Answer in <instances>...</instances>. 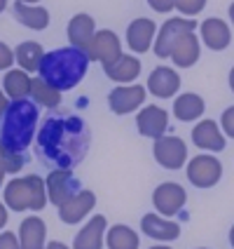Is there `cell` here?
Masks as SVG:
<instances>
[{
    "label": "cell",
    "mask_w": 234,
    "mask_h": 249,
    "mask_svg": "<svg viewBox=\"0 0 234 249\" xmlns=\"http://www.w3.org/2000/svg\"><path fill=\"white\" fill-rule=\"evenodd\" d=\"M103 69H106V75L115 83H134L140 75V61L131 54H120L112 64L103 66Z\"/></svg>",
    "instance_id": "24"
},
{
    "label": "cell",
    "mask_w": 234,
    "mask_h": 249,
    "mask_svg": "<svg viewBox=\"0 0 234 249\" xmlns=\"http://www.w3.org/2000/svg\"><path fill=\"white\" fill-rule=\"evenodd\" d=\"M14 19L21 24V26L31 28V31H45L49 26V12L40 7V5H26V2H14L12 7Z\"/></svg>",
    "instance_id": "23"
},
{
    "label": "cell",
    "mask_w": 234,
    "mask_h": 249,
    "mask_svg": "<svg viewBox=\"0 0 234 249\" xmlns=\"http://www.w3.org/2000/svg\"><path fill=\"white\" fill-rule=\"evenodd\" d=\"M155 160L164 169H180V167L187 162V143L180 137H159L155 139Z\"/></svg>",
    "instance_id": "6"
},
{
    "label": "cell",
    "mask_w": 234,
    "mask_h": 249,
    "mask_svg": "<svg viewBox=\"0 0 234 249\" xmlns=\"http://www.w3.org/2000/svg\"><path fill=\"white\" fill-rule=\"evenodd\" d=\"M140 231L148 237H152V240H159V242H171V240H178L180 237L178 223L162 219L159 214H145L140 219Z\"/></svg>",
    "instance_id": "18"
},
{
    "label": "cell",
    "mask_w": 234,
    "mask_h": 249,
    "mask_svg": "<svg viewBox=\"0 0 234 249\" xmlns=\"http://www.w3.org/2000/svg\"><path fill=\"white\" fill-rule=\"evenodd\" d=\"M220 127H222V132H225L227 137L234 139V106H230V108H225V111H222Z\"/></svg>",
    "instance_id": "32"
},
{
    "label": "cell",
    "mask_w": 234,
    "mask_h": 249,
    "mask_svg": "<svg viewBox=\"0 0 234 249\" xmlns=\"http://www.w3.org/2000/svg\"><path fill=\"white\" fill-rule=\"evenodd\" d=\"M31 97L35 99V104L47 106V108L61 106V92L54 89L52 85H47L42 78H33V83H31Z\"/></svg>",
    "instance_id": "29"
},
{
    "label": "cell",
    "mask_w": 234,
    "mask_h": 249,
    "mask_svg": "<svg viewBox=\"0 0 234 249\" xmlns=\"http://www.w3.org/2000/svg\"><path fill=\"white\" fill-rule=\"evenodd\" d=\"M89 148V129L82 118L63 115V118H47L38 132V151L59 165V169L75 167Z\"/></svg>",
    "instance_id": "1"
},
{
    "label": "cell",
    "mask_w": 234,
    "mask_h": 249,
    "mask_svg": "<svg viewBox=\"0 0 234 249\" xmlns=\"http://www.w3.org/2000/svg\"><path fill=\"white\" fill-rule=\"evenodd\" d=\"M7 219H10V216H7V207H5V205L0 202V228H2V226L7 223Z\"/></svg>",
    "instance_id": "38"
},
{
    "label": "cell",
    "mask_w": 234,
    "mask_h": 249,
    "mask_svg": "<svg viewBox=\"0 0 234 249\" xmlns=\"http://www.w3.org/2000/svg\"><path fill=\"white\" fill-rule=\"evenodd\" d=\"M185 202H187L185 188L180 183H173V181L157 186L155 193H152V205H155V209L162 216H176V214H180L183 207H185Z\"/></svg>",
    "instance_id": "8"
},
{
    "label": "cell",
    "mask_w": 234,
    "mask_h": 249,
    "mask_svg": "<svg viewBox=\"0 0 234 249\" xmlns=\"http://www.w3.org/2000/svg\"><path fill=\"white\" fill-rule=\"evenodd\" d=\"M5 174H7V172H5V165L0 162V186H2V181H5Z\"/></svg>",
    "instance_id": "39"
},
{
    "label": "cell",
    "mask_w": 234,
    "mask_h": 249,
    "mask_svg": "<svg viewBox=\"0 0 234 249\" xmlns=\"http://www.w3.org/2000/svg\"><path fill=\"white\" fill-rule=\"evenodd\" d=\"M230 245H232V249H234V226L230 228Z\"/></svg>",
    "instance_id": "41"
},
{
    "label": "cell",
    "mask_w": 234,
    "mask_h": 249,
    "mask_svg": "<svg viewBox=\"0 0 234 249\" xmlns=\"http://www.w3.org/2000/svg\"><path fill=\"white\" fill-rule=\"evenodd\" d=\"M199 54H202V50H199V38L194 36V31L180 33L178 38H176V42L171 45V59L180 69L194 66L199 61Z\"/></svg>",
    "instance_id": "15"
},
{
    "label": "cell",
    "mask_w": 234,
    "mask_h": 249,
    "mask_svg": "<svg viewBox=\"0 0 234 249\" xmlns=\"http://www.w3.org/2000/svg\"><path fill=\"white\" fill-rule=\"evenodd\" d=\"M106 245H108V249H138L140 237H138L136 231H131L129 226L117 223V226L108 228V233H106Z\"/></svg>",
    "instance_id": "28"
},
{
    "label": "cell",
    "mask_w": 234,
    "mask_h": 249,
    "mask_svg": "<svg viewBox=\"0 0 234 249\" xmlns=\"http://www.w3.org/2000/svg\"><path fill=\"white\" fill-rule=\"evenodd\" d=\"M204 108H206L204 99L199 97V94H194V92H185V94H180L173 101V115L178 118L180 123H194V120H199L204 115Z\"/></svg>",
    "instance_id": "25"
},
{
    "label": "cell",
    "mask_w": 234,
    "mask_h": 249,
    "mask_svg": "<svg viewBox=\"0 0 234 249\" xmlns=\"http://www.w3.org/2000/svg\"><path fill=\"white\" fill-rule=\"evenodd\" d=\"M45 249H70L66 242H59V240H54V242H47L45 245Z\"/></svg>",
    "instance_id": "37"
},
{
    "label": "cell",
    "mask_w": 234,
    "mask_h": 249,
    "mask_svg": "<svg viewBox=\"0 0 234 249\" xmlns=\"http://www.w3.org/2000/svg\"><path fill=\"white\" fill-rule=\"evenodd\" d=\"M230 19H232V24H234V2L230 5Z\"/></svg>",
    "instance_id": "43"
},
{
    "label": "cell",
    "mask_w": 234,
    "mask_h": 249,
    "mask_svg": "<svg viewBox=\"0 0 234 249\" xmlns=\"http://www.w3.org/2000/svg\"><path fill=\"white\" fill-rule=\"evenodd\" d=\"M0 162L5 165V172L7 174H16L21 167L26 165L24 160V153H16V151H10L2 141H0Z\"/></svg>",
    "instance_id": "30"
},
{
    "label": "cell",
    "mask_w": 234,
    "mask_h": 249,
    "mask_svg": "<svg viewBox=\"0 0 234 249\" xmlns=\"http://www.w3.org/2000/svg\"><path fill=\"white\" fill-rule=\"evenodd\" d=\"M87 69H89L87 52L75 47H61V50L45 52L40 64V78L59 92H66L82 83Z\"/></svg>",
    "instance_id": "2"
},
{
    "label": "cell",
    "mask_w": 234,
    "mask_h": 249,
    "mask_svg": "<svg viewBox=\"0 0 234 249\" xmlns=\"http://www.w3.org/2000/svg\"><path fill=\"white\" fill-rule=\"evenodd\" d=\"M206 2L208 0H173V7H176L183 17L192 19V17H197V14L206 7Z\"/></svg>",
    "instance_id": "31"
},
{
    "label": "cell",
    "mask_w": 234,
    "mask_h": 249,
    "mask_svg": "<svg viewBox=\"0 0 234 249\" xmlns=\"http://www.w3.org/2000/svg\"><path fill=\"white\" fill-rule=\"evenodd\" d=\"M150 249H171V247H166V245H157V247H150Z\"/></svg>",
    "instance_id": "45"
},
{
    "label": "cell",
    "mask_w": 234,
    "mask_h": 249,
    "mask_svg": "<svg viewBox=\"0 0 234 249\" xmlns=\"http://www.w3.org/2000/svg\"><path fill=\"white\" fill-rule=\"evenodd\" d=\"M108 221L103 214H94V219H89L87 226L75 235L73 249H101L103 247V237H106Z\"/></svg>",
    "instance_id": "19"
},
{
    "label": "cell",
    "mask_w": 234,
    "mask_h": 249,
    "mask_svg": "<svg viewBox=\"0 0 234 249\" xmlns=\"http://www.w3.org/2000/svg\"><path fill=\"white\" fill-rule=\"evenodd\" d=\"M197 28V21L194 19H187V17H171V19H166L164 26L157 31V36H155V54L159 56V59H166V56H171V45L176 42L180 33H185V31H194Z\"/></svg>",
    "instance_id": "9"
},
{
    "label": "cell",
    "mask_w": 234,
    "mask_h": 249,
    "mask_svg": "<svg viewBox=\"0 0 234 249\" xmlns=\"http://www.w3.org/2000/svg\"><path fill=\"white\" fill-rule=\"evenodd\" d=\"M155 36H157V26L152 19H145V17H138L126 26V45L131 52H138V54L150 50Z\"/></svg>",
    "instance_id": "14"
},
{
    "label": "cell",
    "mask_w": 234,
    "mask_h": 249,
    "mask_svg": "<svg viewBox=\"0 0 234 249\" xmlns=\"http://www.w3.org/2000/svg\"><path fill=\"white\" fill-rule=\"evenodd\" d=\"M12 64H14V50L0 40V71L12 69Z\"/></svg>",
    "instance_id": "33"
},
{
    "label": "cell",
    "mask_w": 234,
    "mask_h": 249,
    "mask_svg": "<svg viewBox=\"0 0 234 249\" xmlns=\"http://www.w3.org/2000/svg\"><path fill=\"white\" fill-rule=\"evenodd\" d=\"M5 7H7V0H0V12H2Z\"/></svg>",
    "instance_id": "44"
},
{
    "label": "cell",
    "mask_w": 234,
    "mask_h": 249,
    "mask_svg": "<svg viewBox=\"0 0 234 249\" xmlns=\"http://www.w3.org/2000/svg\"><path fill=\"white\" fill-rule=\"evenodd\" d=\"M230 87H232V92H234V66H232V71H230Z\"/></svg>",
    "instance_id": "40"
},
{
    "label": "cell",
    "mask_w": 234,
    "mask_h": 249,
    "mask_svg": "<svg viewBox=\"0 0 234 249\" xmlns=\"http://www.w3.org/2000/svg\"><path fill=\"white\" fill-rule=\"evenodd\" d=\"M192 143L197 148H204V151H222L225 148V137L220 132V124L213 123V120H202L199 124H194Z\"/></svg>",
    "instance_id": "20"
},
{
    "label": "cell",
    "mask_w": 234,
    "mask_h": 249,
    "mask_svg": "<svg viewBox=\"0 0 234 249\" xmlns=\"http://www.w3.org/2000/svg\"><path fill=\"white\" fill-rule=\"evenodd\" d=\"M42 56H45V47L35 40H26L21 42L16 50H14V61L19 64V69L33 73V71H40Z\"/></svg>",
    "instance_id": "26"
},
{
    "label": "cell",
    "mask_w": 234,
    "mask_h": 249,
    "mask_svg": "<svg viewBox=\"0 0 234 249\" xmlns=\"http://www.w3.org/2000/svg\"><path fill=\"white\" fill-rule=\"evenodd\" d=\"M38 129V106L28 99H19L7 106L0 120V141L10 151L24 153L33 143Z\"/></svg>",
    "instance_id": "3"
},
{
    "label": "cell",
    "mask_w": 234,
    "mask_h": 249,
    "mask_svg": "<svg viewBox=\"0 0 234 249\" xmlns=\"http://www.w3.org/2000/svg\"><path fill=\"white\" fill-rule=\"evenodd\" d=\"M5 207L14 209V212H40L45 209L47 200V188H45V179L38 174H28V177H16L5 186Z\"/></svg>",
    "instance_id": "4"
},
{
    "label": "cell",
    "mask_w": 234,
    "mask_h": 249,
    "mask_svg": "<svg viewBox=\"0 0 234 249\" xmlns=\"http://www.w3.org/2000/svg\"><path fill=\"white\" fill-rule=\"evenodd\" d=\"M7 106H10V101H7V97H5V92H0V120H2V115H5V111H7Z\"/></svg>",
    "instance_id": "36"
},
{
    "label": "cell",
    "mask_w": 234,
    "mask_h": 249,
    "mask_svg": "<svg viewBox=\"0 0 234 249\" xmlns=\"http://www.w3.org/2000/svg\"><path fill=\"white\" fill-rule=\"evenodd\" d=\"M96 205V195L92 193V191H78V193L73 195L70 200H66L61 207H59V219L63 223H80L84 216H89V212L94 209Z\"/></svg>",
    "instance_id": "11"
},
{
    "label": "cell",
    "mask_w": 234,
    "mask_h": 249,
    "mask_svg": "<svg viewBox=\"0 0 234 249\" xmlns=\"http://www.w3.org/2000/svg\"><path fill=\"white\" fill-rule=\"evenodd\" d=\"M31 83H33V78L28 75L26 71H21V69L7 71V73H5V80H2L5 97L14 99V101L31 97Z\"/></svg>",
    "instance_id": "27"
},
{
    "label": "cell",
    "mask_w": 234,
    "mask_h": 249,
    "mask_svg": "<svg viewBox=\"0 0 234 249\" xmlns=\"http://www.w3.org/2000/svg\"><path fill=\"white\" fill-rule=\"evenodd\" d=\"M47 245V226L38 216H28L19 226V247L21 249H45Z\"/></svg>",
    "instance_id": "21"
},
{
    "label": "cell",
    "mask_w": 234,
    "mask_h": 249,
    "mask_svg": "<svg viewBox=\"0 0 234 249\" xmlns=\"http://www.w3.org/2000/svg\"><path fill=\"white\" fill-rule=\"evenodd\" d=\"M94 33H96V24H94V17H89V14L80 12L68 21V40L70 47H75V50L87 52L94 40Z\"/></svg>",
    "instance_id": "16"
},
{
    "label": "cell",
    "mask_w": 234,
    "mask_h": 249,
    "mask_svg": "<svg viewBox=\"0 0 234 249\" xmlns=\"http://www.w3.org/2000/svg\"><path fill=\"white\" fill-rule=\"evenodd\" d=\"M148 89L159 99L173 97L180 89V75L169 66H157L148 78Z\"/></svg>",
    "instance_id": "17"
},
{
    "label": "cell",
    "mask_w": 234,
    "mask_h": 249,
    "mask_svg": "<svg viewBox=\"0 0 234 249\" xmlns=\"http://www.w3.org/2000/svg\"><path fill=\"white\" fill-rule=\"evenodd\" d=\"M148 89L140 87V85H131V87H115L110 94H108V104H110V111L117 115H126V113L136 111L138 106H143Z\"/></svg>",
    "instance_id": "13"
},
{
    "label": "cell",
    "mask_w": 234,
    "mask_h": 249,
    "mask_svg": "<svg viewBox=\"0 0 234 249\" xmlns=\"http://www.w3.org/2000/svg\"><path fill=\"white\" fill-rule=\"evenodd\" d=\"M199 249H206V247H199Z\"/></svg>",
    "instance_id": "46"
},
{
    "label": "cell",
    "mask_w": 234,
    "mask_h": 249,
    "mask_svg": "<svg viewBox=\"0 0 234 249\" xmlns=\"http://www.w3.org/2000/svg\"><path fill=\"white\" fill-rule=\"evenodd\" d=\"M148 2H150V7L155 10V12L166 14V12L173 10V0H148Z\"/></svg>",
    "instance_id": "35"
},
{
    "label": "cell",
    "mask_w": 234,
    "mask_h": 249,
    "mask_svg": "<svg viewBox=\"0 0 234 249\" xmlns=\"http://www.w3.org/2000/svg\"><path fill=\"white\" fill-rule=\"evenodd\" d=\"M19 2H26V5H38L40 0H19Z\"/></svg>",
    "instance_id": "42"
},
{
    "label": "cell",
    "mask_w": 234,
    "mask_h": 249,
    "mask_svg": "<svg viewBox=\"0 0 234 249\" xmlns=\"http://www.w3.org/2000/svg\"><path fill=\"white\" fill-rule=\"evenodd\" d=\"M136 127L140 132V137L148 139H159L166 134V127H169V113L159 106H145L140 108L136 115Z\"/></svg>",
    "instance_id": "12"
},
{
    "label": "cell",
    "mask_w": 234,
    "mask_h": 249,
    "mask_svg": "<svg viewBox=\"0 0 234 249\" xmlns=\"http://www.w3.org/2000/svg\"><path fill=\"white\" fill-rule=\"evenodd\" d=\"M222 177V162L213 155H197L187 162V179L197 188H213Z\"/></svg>",
    "instance_id": "5"
},
{
    "label": "cell",
    "mask_w": 234,
    "mask_h": 249,
    "mask_svg": "<svg viewBox=\"0 0 234 249\" xmlns=\"http://www.w3.org/2000/svg\"><path fill=\"white\" fill-rule=\"evenodd\" d=\"M0 249H21L19 247V237L10 233V231H2L0 233Z\"/></svg>",
    "instance_id": "34"
},
{
    "label": "cell",
    "mask_w": 234,
    "mask_h": 249,
    "mask_svg": "<svg viewBox=\"0 0 234 249\" xmlns=\"http://www.w3.org/2000/svg\"><path fill=\"white\" fill-rule=\"evenodd\" d=\"M202 40H204V45H206L208 50L220 52V50H225L232 42V31H230V26L222 19L211 17V19H206L202 24Z\"/></svg>",
    "instance_id": "22"
},
{
    "label": "cell",
    "mask_w": 234,
    "mask_h": 249,
    "mask_svg": "<svg viewBox=\"0 0 234 249\" xmlns=\"http://www.w3.org/2000/svg\"><path fill=\"white\" fill-rule=\"evenodd\" d=\"M45 188H47V200L52 205H56V207H61L78 191H82L80 181L73 177L70 169H54V172H49V177L45 179Z\"/></svg>",
    "instance_id": "7"
},
{
    "label": "cell",
    "mask_w": 234,
    "mask_h": 249,
    "mask_svg": "<svg viewBox=\"0 0 234 249\" xmlns=\"http://www.w3.org/2000/svg\"><path fill=\"white\" fill-rule=\"evenodd\" d=\"M120 54H122V42H120V38L112 31H96L94 33V40H92L89 50H87L89 59L101 61L103 66H108Z\"/></svg>",
    "instance_id": "10"
}]
</instances>
